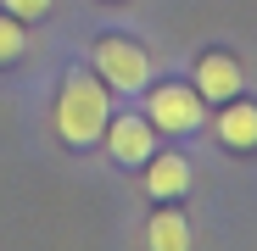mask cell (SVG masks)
Returning <instances> with one entry per match:
<instances>
[{
  "mask_svg": "<svg viewBox=\"0 0 257 251\" xmlns=\"http://www.w3.org/2000/svg\"><path fill=\"white\" fill-rule=\"evenodd\" d=\"M146 123L157 134H196L207 123V101L196 95V84H146Z\"/></svg>",
  "mask_w": 257,
  "mask_h": 251,
  "instance_id": "obj_3",
  "label": "cell"
},
{
  "mask_svg": "<svg viewBox=\"0 0 257 251\" xmlns=\"http://www.w3.org/2000/svg\"><path fill=\"white\" fill-rule=\"evenodd\" d=\"M95 78L106 84V90L135 95V90H146V84H151V51L140 45L135 34L112 28V34L95 39Z\"/></svg>",
  "mask_w": 257,
  "mask_h": 251,
  "instance_id": "obj_2",
  "label": "cell"
},
{
  "mask_svg": "<svg viewBox=\"0 0 257 251\" xmlns=\"http://www.w3.org/2000/svg\"><path fill=\"white\" fill-rule=\"evenodd\" d=\"M51 6H56V0H0V12H12L17 23H39Z\"/></svg>",
  "mask_w": 257,
  "mask_h": 251,
  "instance_id": "obj_10",
  "label": "cell"
},
{
  "mask_svg": "<svg viewBox=\"0 0 257 251\" xmlns=\"http://www.w3.org/2000/svg\"><path fill=\"white\" fill-rule=\"evenodd\" d=\"M190 218L179 212V201H162L146 223V251H190Z\"/></svg>",
  "mask_w": 257,
  "mask_h": 251,
  "instance_id": "obj_7",
  "label": "cell"
},
{
  "mask_svg": "<svg viewBox=\"0 0 257 251\" xmlns=\"http://www.w3.org/2000/svg\"><path fill=\"white\" fill-rule=\"evenodd\" d=\"M28 51V39H23V23L12 17V12H0V67H6V62H17Z\"/></svg>",
  "mask_w": 257,
  "mask_h": 251,
  "instance_id": "obj_9",
  "label": "cell"
},
{
  "mask_svg": "<svg viewBox=\"0 0 257 251\" xmlns=\"http://www.w3.org/2000/svg\"><path fill=\"white\" fill-rule=\"evenodd\" d=\"M190 190V162L179 151H151L146 162V195L151 201H179Z\"/></svg>",
  "mask_w": 257,
  "mask_h": 251,
  "instance_id": "obj_6",
  "label": "cell"
},
{
  "mask_svg": "<svg viewBox=\"0 0 257 251\" xmlns=\"http://www.w3.org/2000/svg\"><path fill=\"white\" fill-rule=\"evenodd\" d=\"M218 145L229 151H257V101H224L218 106Z\"/></svg>",
  "mask_w": 257,
  "mask_h": 251,
  "instance_id": "obj_8",
  "label": "cell"
},
{
  "mask_svg": "<svg viewBox=\"0 0 257 251\" xmlns=\"http://www.w3.org/2000/svg\"><path fill=\"white\" fill-rule=\"evenodd\" d=\"M106 117H112V90L95 73H67L56 90V134L73 151H90L106 134Z\"/></svg>",
  "mask_w": 257,
  "mask_h": 251,
  "instance_id": "obj_1",
  "label": "cell"
},
{
  "mask_svg": "<svg viewBox=\"0 0 257 251\" xmlns=\"http://www.w3.org/2000/svg\"><path fill=\"white\" fill-rule=\"evenodd\" d=\"M106 151H112V162L117 167H146L151 162V151H157V129L146 117H135V112H123V117H106Z\"/></svg>",
  "mask_w": 257,
  "mask_h": 251,
  "instance_id": "obj_5",
  "label": "cell"
},
{
  "mask_svg": "<svg viewBox=\"0 0 257 251\" xmlns=\"http://www.w3.org/2000/svg\"><path fill=\"white\" fill-rule=\"evenodd\" d=\"M190 84H196V95H201L207 106H224V101H235V95L246 90V73H240V62H235L229 51H201Z\"/></svg>",
  "mask_w": 257,
  "mask_h": 251,
  "instance_id": "obj_4",
  "label": "cell"
}]
</instances>
